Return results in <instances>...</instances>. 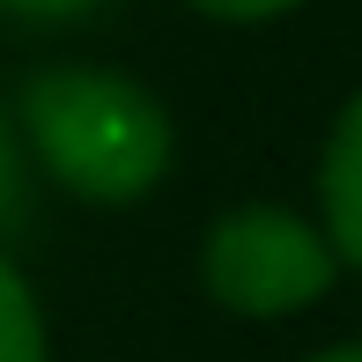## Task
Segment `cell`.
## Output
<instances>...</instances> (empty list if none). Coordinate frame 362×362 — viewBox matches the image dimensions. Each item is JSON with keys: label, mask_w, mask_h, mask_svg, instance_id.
<instances>
[{"label": "cell", "mask_w": 362, "mask_h": 362, "mask_svg": "<svg viewBox=\"0 0 362 362\" xmlns=\"http://www.w3.org/2000/svg\"><path fill=\"white\" fill-rule=\"evenodd\" d=\"M310 362H362V340H348V348H325V355H310Z\"/></svg>", "instance_id": "cell-8"}, {"label": "cell", "mask_w": 362, "mask_h": 362, "mask_svg": "<svg viewBox=\"0 0 362 362\" xmlns=\"http://www.w3.org/2000/svg\"><path fill=\"white\" fill-rule=\"evenodd\" d=\"M200 15H222V23H267V15H288L303 0H192Z\"/></svg>", "instance_id": "cell-5"}, {"label": "cell", "mask_w": 362, "mask_h": 362, "mask_svg": "<svg viewBox=\"0 0 362 362\" xmlns=\"http://www.w3.org/2000/svg\"><path fill=\"white\" fill-rule=\"evenodd\" d=\"M0 8H15V15H81L96 0H0Z\"/></svg>", "instance_id": "cell-7"}, {"label": "cell", "mask_w": 362, "mask_h": 362, "mask_svg": "<svg viewBox=\"0 0 362 362\" xmlns=\"http://www.w3.org/2000/svg\"><path fill=\"white\" fill-rule=\"evenodd\" d=\"M15 207H23V163H15V141L0 126V222H15Z\"/></svg>", "instance_id": "cell-6"}, {"label": "cell", "mask_w": 362, "mask_h": 362, "mask_svg": "<svg viewBox=\"0 0 362 362\" xmlns=\"http://www.w3.org/2000/svg\"><path fill=\"white\" fill-rule=\"evenodd\" d=\"M23 134L37 163L81 200L126 207L170 170V111L111 67H45L23 89Z\"/></svg>", "instance_id": "cell-1"}, {"label": "cell", "mask_w": 362, "mask_h": 362, "mask_svg": "<svg viewBox=\"0 0 362 362\" xmlns=\"http://www.w3.org/2000/svg\"><path fill=\"white\" fill-rule=\"evenodd\" d=\"M318 207H325L318 237L333 244V259L362 267V89L333 119V141H325V163H318Z\"/></svg>", "instance_id": "cell-3"}, {"label": "cell", "mask_w": 362, "mask_h": 362, "mask_svg": "<svg viewBox=\"0 0 362 362\" xmlns=\"http://www.w3.org/2000/svg\"><path fill=\"white\" fill-rule=\"evenodd\" d=\"M200 274H207V296L222 310H237V318H288V310L318 303L333 288L340 259L288 207H229L207 229Z\"/></svg>", "instance_id": "cell-2"}, {"label": "cell", "mask_w": 362, "mask_h": 362, "mask_svg": "<svg viewBox=\"0 0 362 362\" xmlns=\"http://www.w3.org/2000/svg\"><path fill=\"white\" fill-rule=\"evenodd\" d=\"M0 362H45V318L30 281L0 259Z\"/></svg>", "instance_id": "cell-4"}]
</instances>
